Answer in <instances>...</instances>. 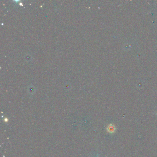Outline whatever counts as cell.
Instances as JSON below:
<instances>
[{"label":"cell","instance_id":"1","mask_svg":"<svg viewBox=\"0 0 157 157\" xmlns=\"http://www.w3.org/2000/svg\"><path fill=\"white\" fill-rule=\"evenodd\" d=\"M116 130V128L114 126V125L112 124H110L108 126L107 128V131L110 133H112L115 132V130Z\"/></svg>","mask_w":157,"mask_h":157}]
</instances>
